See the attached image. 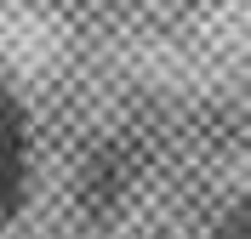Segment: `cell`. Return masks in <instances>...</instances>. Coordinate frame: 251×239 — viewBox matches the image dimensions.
Segmentation results:
<instances>
[{
  "mask_svg": "<svg viewBox=\"0 0 251 239\" xmlns=\"http://www.w3.org/2000/svg\"><path fill=\"white\" fill-rule=\"evenodd\" d=\"M34 194V131L29 109L6 74H0V228L17 222Z\"/></svg>",
  "mask_w": 251,
  "mask_h": 239,
  "instance_id": "1",
  "label": "cell"
},
{
  "mask_svg": "<svg viewBox=\"0 0 251 239\" xmlns=\"http://www.w3.org/2000/svg\"><path fill=\"white\" fill-rule=\"evenodd\" d=\"M137 182H143L137 154H131V148H120V143H103V148H92V154L80 159L75 199H80V211H86L92 222H114V217L131 205Z\"/></svg>",
  "mask_w": 251,
  "mask_h": 239,
  "instance_id": "2",
  "label": "cell"
},
{
  "mask_svg": "<svg viewBox=\"0 0 251 239\" xmlns=\"http://www.w3.org/2000/svg\"><path fill=\"white\" fill-rule=\"evenodd\" d=\"M217 239H246V234H234V228H228V234H217Z\"/></svg>",
  "mask_w": 251,
  "mask_h": 239,
  "instance_id": "3",
  "label": "cell"
}]
</instances>
